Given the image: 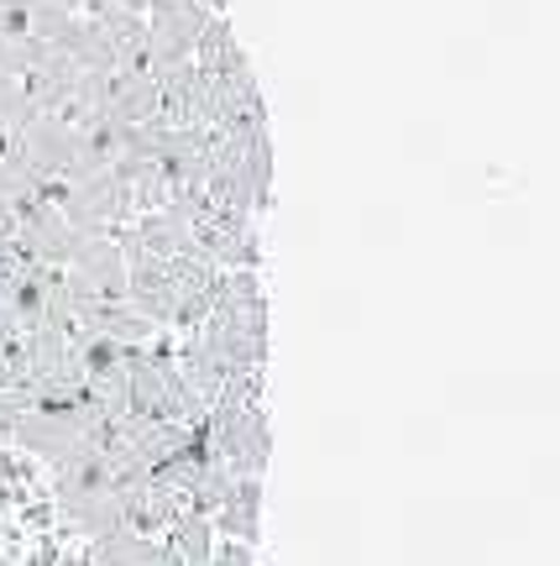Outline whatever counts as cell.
Masks as SVG:
<instances>
[{
  "label": "cell",
  "instance_id": "3957f363",
  "mask_svg": "<svg viewBox=\"0 0 560 566\" xmlns=\"http://www.w3.org/2000/svg\"><path fill=\"white\" fill-rule=\"evenodd\" d=\"M80 247V231L63 221V210L53 200H27L17 205V237H11V252L21 263H42V268H63Z\"/></svg>",
  "mask_w": 560,
  "mask_h": 566
},
{
  "label": "cell",
  "instance_id": "6da1fadb",
  "mask_svg": "<svg viewBox=\"0 0 560 566\" xmlns=\"http://www.w3.org/2000/svg\"><path fill=\"white\" fill-rule=\"evenodd\" d=\"M204 436H210V457L231 478H262L273 462V424L262 405H210Z\"/></svg>",
  "mask_w": 560,
  "mask_h": 566
},
{
  "label": "cell",
  "instance_id": "7a4b0ae2",
  "mask_svg": "<svg viewBox=\"0 0 560 566\" xmlns=\"http://www.w3.org/2000/svg\"><path fill=\"white\" fill-rule=\"evenodd\" d=\"M141 21H147V63H152V74H168V69L194 59L204 27L215 17L204 11L200 0H152L141 11Z\"/></svg>",
  "mask_w": 560,
  "mask_h": 566
},
{
  "label": "cell",
  "instance_id": "ba28073f",
  "mask_svg": "<svg viewBox=\"0 0 560 566\" xmlns=\"http://www.w3.org/2000/svg\"><path fill=\"white\" fill-rule=\"evenodd\" d=\"M162 535H168L162 546L179 556V566H210V551H215V525H210L204 514H189V509H183V514L162 530Z\"/></svg>",
  "mask_w": 560,
  "mask_h": 566
},
{
  "label": "cell",
  "instance_id": "9a60e30c",
  "mask_svg": "<svg viewBox=\"0 0 560 566\" xmlns=\"http://www.w3.org/2000/svg\"><path fill=\"white\" fill-rule=\"evenodd\" d=\"M0 153H6V132H0Z\"/></svg>",
  "mask_w": 560,
  "mask_h": 566
},
{
  "label": "cell",
  "instance_id": "8fae6325",
  "mask_svg": "<svg viewBox=\"0 0 560 566\" xmlns=\"http://www.w3.org/2000/svg\"><path fill=\"white\" fill-rule=\"evenodd\" d=\"M38 116V105H32V95L21 90V80L17 74H6L0 69V132L11 137V132H21V126Z\"/></svg>",
  "mask_w": 560,
  "mask_h": 566
},
{
  "label": "cell",
  "instance_id": "4fadbf2b",
  "mask_svg": "<svg viewBox=\"0 0 560 566\" xmlns=\"http://www.w3.org/2000/svg\"><path fill=\"white\" fill-rule=\"evenodd\" d=\"M210 566H257V556H252V546H241V541H215Z\"/></svg>",
  "mask_w": 560,
  "mask_h": 566
},
{
  "label": "cell",
  "instance_id": "52a82bcc",
  "mask_svg": "<svg viewBox=\"0 0 560 566\" xmlns=\"http://www.w3.org/2000/svg\"><path fill=\"white\" fill-rule=\"evenodd\" d=\"M89 562L95 566H179V556L168 546H158L152 535H137V530H110L101 541H89Z\"/></svg>",
  "mask_w": 560,
  "mask_h": 566
},
{
  "label": "cell",
  "instance_id": "30bf717a",
  "mask_svg": "<svg viewBox=\"0 0 560 566\" xmlns=\"http://www.w3.org/2000/svg\"><path fill=\"white\" fill-rule=\"evenodd\" d=\"M231 483H236V478H231V472H225L221 462H204V467H200V478H194V483H189V493H183V509H189V514H204V520H210V514H215V509L225 504Z\"/></svg>",
  "mask_w": 560,
  "mask_h": 566
},
{
  "label": "cell",
  "instance_id": "7c38bea8",
  "mask_svg": "<svg viewBox=\"0 0 560 566\" xmlns=\"http://www.w3.org/2000/svg\"><path fill=\"white\" fill-rule=\"evenodd\" d=\"M27 409H32V394H21V388H0V436H11Z\"/></svg>",
  "mask_w": 560,
  "mask_h": 566
},
{
  "label": "cell",
  "instance_id": "277c9868",
  "mask_svg": "<svg viewBox=\"0 0 560 566\" xmlns=\"http://www.w3.org/2000/svg\"><path fill=\"white\" fill-rule=\"evenodd\" d=\"M63 289L80 300H126V258L116 237H80L74 258L63 263Z\"/></svg>",
  "mask_w": 560,
  "mask_h": 566
},
{
  "label": "cell",
  "instance_id": "8992f818",
  "mask_svg": "<svg viewBox=\"0 0 560 566\" xmlns=\"http://www.w3.org/2000/svg\"><path fill=\"white\" fill-rule=\"evenodd\" d=\"M210 525L225 530V541H241V546H257L262 535V478H236L225 504L210 514Z\"/></svg>",
  "mask_w": 560,
  "mask_h": 566
},
{
  "label": "cell",
  "instance_id": "5bb4252c",
  "mask_svg": "<svg viewBox=\"0 0 560 566\" xmlns=\"http://www.w3.org/2000/svg\"><path fill=\"white\" fill-rule=\"evenodd\" d=\"M116 6H126V11H147L152 0H116Z\"/></svg>",
  "mask_w": 560,
  "mask_h": 566
},
{
  "label": "cell",
  "instance_id": "5b68a950",
  "mask_svg": "<svg viewBox=\"0 0 560 566\" xmlns=\"http://www.w3.org/2000/svg\"><path fill=\"white\" fill-rule=\"evenodd\" d=\"M120 514H126V530H137V535H158V530H168L183 514V493H173V488H162V483L147 478L141 488L120 493Z\"/></svg>",
  "mask_w": 560,
  "mask_h": 566
},
{
  "label": "cell",
  "instance_id": "9c48e42d",
  "mask_svg": "<svg viewBox=\"0 0 560 566\" xmlns=\"http://www.w3.org/2000/svg\"><path fill=\"white\" fill-rule=\"evenodd\" d=\"M63 520H68V530L74 535H84V541H101V535H110V530L126 525V514H120V499L105 488V493H95V499H84V504H68L63 509Z\"/></svg>",
  "mask_w": 560,
  "mask_h": 566
}]
</instances>
